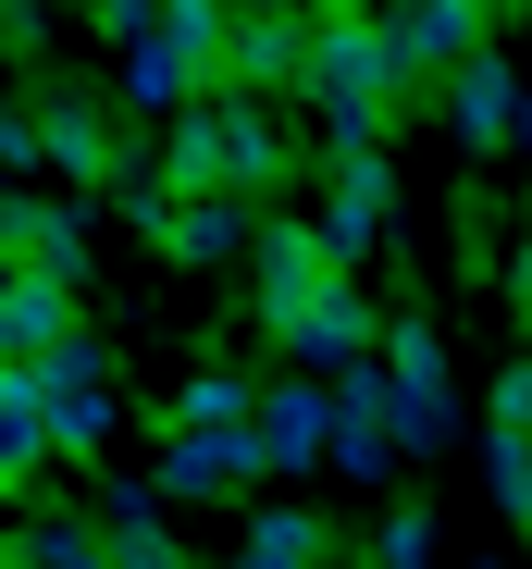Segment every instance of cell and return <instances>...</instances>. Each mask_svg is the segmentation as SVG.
Masks as SVG:
<instances>
[{
    "mask_svg": "<svg viewBox=\"0 0 532 569\" xmlns=\"http://www.w3.org/2000/svg\"><path fill=\"white\" fill-rule=\"evenodd\" d=\"M0 298H13V260H0Z\"/></svg>",
    "mask_w": 532,
    "mask_h": 569,
    "instance_id": "cell-24",
    "label": "cell"
},
{
    "mask_svg": "<svg viewBox=\"0 0 532 569\" xmlns=\"http://www.w3.org/2000/svg\"><path fill=\"white\" fill-rule=\"evenodd\" d=\"M495 496H508V520L532 532V433H495Z\"/></svg>",
    "mask_w": 532,
    "mask_h": 569,
    "instance_id": "cell-19",
    "label": "cell"
},
{
    "mask_svg": "<svg viewBox=\"0 0 532 569\" xmlns=\"http://www.w3.org/2000/svg\"><path fill=\"white\" fill-rule=\"evenodd\" d=\"M334 458V397L322 385H260V470H310Z\"/></svg>",
    "mask_w": 532,
    "mask_h": 569,
    "instance_id": "cell-13",
    "label": "cell"
},
{
    "mask_svg": "<svg viewBox=\"0 0 532 569\" xmlns=\"http://www.w3.org/2000/svg\"><path fill=\"white\" fill-rule=\"evenodd\" d=\"M520 298H532V248H520Z\"/></svg>",
    "mask_w": 532,
    "mask_h": 569,
    "instance_id": "cell-23",
    "label": "cell"
},
{
    "mask_svg": "<svg viewBox=\"0 0 532 569\" xmlns=\"http://www.w3.org/2000/svg\"><path fill=\"white\" fill-rule=\"evenodd\" d=\"M38 458H62V433H50V397H38V371H0V483H26Z\"/></svg>",
    "mask_w": 532,
    "mask_h": 569,
    "instance_id": "cell-16",
    "label": "cell"
},
{
    "mask_svg": "<svg viewBox=\"0 0 532 569\" xmlns=\"http://www.w3.org/2000/svg\"><path fill=\"white\" fill-rule=\"evenodd\" d=\"M285 347H298L310 371H347V359H360V347H384V322L360 310V284H347V272H334V284H322V298H310V310L285 322Z\"/></svg>",
    "mask_w": 532,
    "mask_h": 569,
    "instance_id": "cell-14",
    "label": "cell"
},
{
    "mask_svg": "<svg viewBox=\"0 0 532 569\" xmlns=\"http://www.w3.org/2000/svg\"><path fill=\"white\" fill-rule=\"evenodd\" d=\"M310 173H322V199H310V236L334 248V272L360 260L372 236H384V211H397V173H384V149H310Z\"/></svg>",
    "mask_w": 532,
    "mask_h": 569,
    "instance_id": "cell-4",
    "label": "cell"
},
{
    "mask_svg": "<svg viewBox=\"0 0 532 569\" xmlns=\"http://www.w3.org/2000/svg\"><path fill=\"white\" fill-rule=\"evenodd\" d=\"M248 272H260V322H298L310 298H322V284H334V248L310 236V223H260V248H248Z\"/></svg>",
    "mask_w": 532,
    "mask_h": 569,
    "instance_id": "cell-9",
    "label": "cell"
},
{
    "mask_svg": "<svg viewBox=\"0 0 532 569\" xmlns=\"http://www.w3.org/2000/svg\"><path fill=\"white\" fill-rule=\"evenodd\" d=\"M124 223H137L161 260H187V272H211V260H248V248H260L248 199H173V186H137Z\"/></svg>",
    "mask_w": 532,
    "mask_h": 569,
    "instance_id": "cell-3",
    "label": "cell"
},
{
    "mask_svg": "<svg viewBox=\"0 0 532 569\" xmlns=\"http://www.w3.org/2000/svg\"><path fill=\"white\" fill-rule=\"evenodd\" d=\"M446 124H459V149H508V137L532 124V100H520L508 50H471V62L446 74Z\"/></svg>",
    "mask_w": 532,
    "mask_h": 569,
    "instance_id": "cell-10",
    "label": "cell"
},
{
    "mask_svg": "<svg viewBox=\"0 0 532 569\" xmlns=\"http://www.w3.org/2000/svg\"><path fill=\"white\" fill-rule=\"evenodd\" d=\"M520 13H532V0H520Z\"/></svg>",
    "mask_w": 532,
    "mask_h": 569,
    "instance_id": "cell-26",
    "label": "cell"
},
{
    "mask_svg": "<svg viewBox=\"0 0 532 569\" xmlns=\"http://www.w3.org/2000/svg\"><path fill=\"white\" fill-rule=\"evenodd\" d=\"M260 470V433H187L173 421V446H161V496H235Z\"/></svg>",
    "mask_w": 532,
    "mask_h": 569,
    "instance_id": "cell-15",
    "label": "cell"
},
{
    "mask_svg": "<svg viewBox=\"0 0 532 569\" xmlns=\"http://www.w3.org/2000/svg\"><path fill=\"white\" fill-rule=\"evenodd\" d=\"M495 433H532V359L495 371Z\"/></svg>",
    "mask_w": 532,
    "mask_h": 569,
    "instance_id": "cell-22",
    "label": "cell"
},
{
    "mask_svg": "<svg viewBox=\"0 0 532 569\" xmlns=\"http://www.w3.org/2000/svg\"><path fill=\"white\" fill-rule=\"evenodd\" d=\"M334 470H360V483L397 470V397H384V371H347V385H334Z\"/></svg>",
    "mask_w": 532,
    "mask_h": 569,
    "instance_id": "cell-11",
    "label": "cell"
},
{
    "mask_svg": "<svg viewBox=\"0 0 532 569\" xmlns=\"http://www.w3.org/2000/svg\"><path fill=\"white\" fill-rule=\"evenodd\" d=\"M26 161H38V112L13 100V87H0V173H26Z\"/></svg>",
    "mask_w": 532,
    "mask_h": 569,
    "instance_id": "cell-20",
    "label": "cell"
},
{
    "mask_svg": "<svg viewBox=\"0 0 532 569\" xmlns=\"http://www.w3.org/2000/svg\"><path fill=\"white\" fill-rule=\"evenodd\" d=\"M235 569H322V532H310L298 508H273V520L248 532V557H235Z\"/></svg>",
    "mask_w": 532,
    "mask_h": 569,
    "instance_id": "cell-17",
    "label": "cell"
},
{
    "mask_svg": "<svg viewBox=\"0 0 532 569\" xmlns=\"http://www.w3.org/2000/svg\"><path fill=\"white\" fill-rule=\"evenodd\" d=\"M310 13L298 0H260V13H235L223 26V87H310Z\"/></svg>",
    "mask_w": 532,
    "mask_h": 569,
    "instance_id": "cell-7",
    "label": "cell"
},
{
    "mask_svg": "<svg viewBox=\"0 0 532 569\" xmlns=\"http://www.w3.org/2000/svg\"><path fill=\"white\" fill-rule=\"evenodd\" d=\"M310 112H322L334 149H372V137H384V112H397V50H384V26L334 13V26L310 38Z\"/></svg>",
    "mask_w": 532,
    "mask_h": 569,
    "instance_id": "cell-2",
    "label": "cell"
},
{
    "mask_svg": "<svg viewBox=\"0 0 532 569\" xmlns=\"http://www.w3.org/2000/svg\"><path fill=\"white\" fill-rule=\"evenodd\" d=\"M384 397H397V446L421 458L433 433H446L459 421V385H446V335H433V322H384Z\"/></svg>",
    "mask_w": 532,
    "mask_h": 569,
    "instance_id": "cell-6",
    "label": "cell"
},
{
    "mask_svg": "<svg viewBox=\"0 0 532 569\" xmlns=\"http://www.w3.org/2000/svg\"><path fill=\"white\" fill-rule=\"evenodd\" d=\"M285 112L260 100V87H211V100L173 112L161 137V173H173V199H260V186H285Z\"/></svg>",
    "mask_w": 532,
    "mask_h": 569,
    "instance_id": "cell-1",
    "label": "cell"
},
{
    "mask_svg": "<svg viewBox=\"0 0 532 569\" xmlns=\"http://www.w3.org/2000/svg\"><path fill=\"white\" fill-rule=\"evenodd\" d=\"M38 161L74 173V186H112V161H124V149H112V112L87 100V87H62V100L38 112Z\"/></svg>",
    "mask_w": 532,
    "mask_h": 569,
    "instance_id": "cell-12",
    "label": "cell"
},
{
    "mask_svg": "<svg viewBox=\"0 0 532 569\" xmlns=\"http://www.w3.org/2000/svg\"><path fill=\"white\" fill-rule=\"evenodd\" d=\"M520 322H532V298H520Z\"/></svg>",
    "mask_w": 532,
    "mask_h": 569,
    "instance_id": "cell-25",
    "label": "cell"
},
{
    "mask_svg": "<svg viewBox=\"0 0 532 569\" xmlns=\"http://www.w3.org/2000/svg\"><path fill=\"white\" fill-rule=\"evenodd\" d=\"M87 13H100V38H124V50L161 38V0H87Z\"/></svg>",
    "mask_w": 532,
    "mask_h": 569,
    "instance_id": "cell-21",
    "label": "cell"
},
{
    "mask_svg": "<svg viewBox=\"0 0 532 569\" xmlns=\"http://www.w3.org/2000/svg\"><path fill=\"white\" fill-rule=\"evenodd\" d=\"M372 569H433V508H397L372 532Z\"/></svg>",
    "mask_w": 532,
    "mask_h": 569,
    "instance_id": "cell-18",
    "label": "cell"
},
{
    "mask_svg": "<svg viewBox=\"0 0 532 569\" xmlns=\"http://www.w3.org/2000/svg\"><path fill=\"white\" fill-rule=\"evenodd\" d=\"M495 26V0H397L384 13V50H397V100H421L433 74H459Z\"/></svg>",
    "mask_w": 532,
    "mask_h": 569,
    "instance_id": "cell-5",
    "label": "cell"
},
{
    "mask_svg": "<svg viewBox=\"0 0 532 569\" xmlns=\"http://www.w3.org/2000/svg\"><path fill=\"white\" fill-rule=\"evenodd\" d=\"M0 260H13V272H50V284H87V223H74L62 199L0 186Z\"/></svg>",
    "mask_w": 532,
    "mask_h": 569,
    "instance_id": "cell-8",
    "label": "cell"
}]
</instances>
